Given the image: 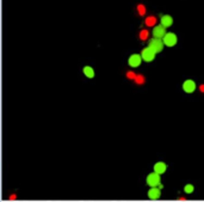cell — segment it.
Returning a JSON list of instances; mask_svg holds the SVG:
<instances>
[{
  "mask_svg": "<svg viewBox=\"0 0 204 202\" xmlns=\"http://www.w3.org/2000/svg\"><path fill=\"white\" fill-rule=\"evenodd\" d=\"M164 46H165L164 41H162L161 38H155V37L152 38L150 41H149V43H148V47L152 48L156 54L162 52V49H164Z\"/></svg>",
  "mask_w": 204,
  "mask_h": 202,
  "instance_id": "obj_1",
  "label": "cell"
},
{
  "mask_svg": "<svg viewBox=\"0 0 204 202\" xmlns=\"http://www.w3.org/2000/svg\"><path fill=\"white\" fill-rule=\"evenodd\" d=\"M162 41H164L165 46H167V47H174L178 42V37L173 32H167L164 36V38H162Z\"/></svg>",
  "mask_w": 204,
  "mask_h": 202,
  "instance_id": "obj_2",
  "label": "cell"
},
{
  "mask_svg": "<svg viewBox=\"0 0 204 202\" xmlns=\"http://www.w3.org/2000/svg\"><path fill=\"white\" fill-rule=\"evenodd\" d=\"M155 55H156V53H155L152 48H149V47H146V48L142 50V53H141L142 60H143V61H146V62H150V61H153V60L155 59Z\"/></svg>",
  "mask_w": 204,
  "mask_h": 202,
  "instance_id": "obj_3",
  "label": "cell"
},
{
  "mask_svg": "<svg viewBox=\"0 0 204 202\" xmlns=\"http://www.w3.org/2000/svg\"><path fill=\"white\" fill-rule=\"evenodd\" d=\"M147 184L149 187H158L160 184V175L158 172H152L147 176Z\"/></svg>",
  "mask_w": 204,
  "mask_h": 202,
  "instance_id": "obj_4",
  "label": "cell"
},
{
  "mask_svg": "<svg viewBox=\"0 0 204 202\" xmlns=\"http://www.w3.org/2000/svg\"><path fill=\"white\" fill-rule=\"evenodd\" d=\"M167 34V31H166V28L164 26V25H155L154 28H153V37H155V38H164V36Z\"/></svg>",
  "mask_w": 204,
  "mask_h": 202,
  "instance_id": "obj_5",
  "label": "cell"
},
{
  "mask_svg": "<svg viewBox=\"0 0 204 202\" xmlns=\"http://www.w3.org/2000/svg\"><path fill=\"white\" fill-rule=\"evenodd\" d=\"M141 62H142V56H141V54H133V55H130V58H129V60H128L129 66L133 67V68L139 67V66L141 65Z\"/></svg>",
  "mask_w": 204,
  "mask_h": 202,
  "instance_id": "obj_6",
  "label": "cell"
},
{
  "mask_svg": "<svg viewBox=\"0 0 204 202\" xmlns=\"http://www.w3.org/2000/svg\"><path fill=\"white\" fill-rule=\"evenodd\" d=\"M183 90L186 93H192L196 90V83L193 82V80H191V79L185 80L184 84H183Z\"/></svg>",
  "mask_w": 204,
  "mask_h": 202,
  "instance_id": "obj_7",
  "label": "cell"
},
{
  "mask_svg": "<svg viewBox=\"0 0 204 202\" xmlns=\"http://www.w3.org/2000/svg\"><path fill=\"white\" fill-rule=\"evenodd\" d=\"M161 196V189L159 187H150L148 191V197L150 200H158Z\"/></svg>",
  "mask_w": 204,
  "mask_h": 202,
  "instance_id": "obj_8",
  "label": "cell"
},
{
  "mask_svg": "<svg viewBox=\"0 0 204 202\" xmlns=\"http://www.w3.org/2000/svg\"><path fill=\"white\" fill-rule=\"evenodd\" d=\"M166 170H167V165H166V163H164V161H158V163L154 165V171L158 172L159 175L165 174Z\"/></svg>",
  "mask_w": 204,
  "mask_h": 202,
  "instance_id": "obj_9",
  "label": "cell"
},
{
  "mask_svg": "<svg viewBox=\"0 0 204 202\" xmlns=\"http://www.w3.org/2000/svg\"><path fill=\"white\" fill-rule=\"evenodd\" d=\"M160 20H161V25H164L165 28H170L173 24V18L168 15H162Z\"/></svg>",
  "mask_w": 204,
  "mask_h": 202,
  "instance_id": "obj_10",
  "label": "cell"
},
{
  "mask_svg": "<svg viewBox=\"0 0 204 202\" xmlns=\"http://www.w3.org/2000/svg\"><path fill=\"white\" fill-rule=\"evenodd\" d=\"M83 72H84V74H85L89 79H92V78L94 77V71H93V68H92L91 66H85L84 69H83Z\"/></svg>",
  "mask_w": 204,
  "mask_h": 202,
  "instance_id": "obj_11",
  "label": "cell"
},
{
  "mask_svg": "<svg viewBox=\"0 0 204 202\" xmlns=\"http://www.w3.org/2000/svg\"><path fill=\"white\" fill-rule=\"evenodd\" d=\"M155 24H156V18L154 16H149L146 18V25L147 26L153 28V26H155Z\"/></svg>",
  "mask_w": 204,
  "mask_h": 202,
  "instance_id": "obj_12",
  "label": "cell"
},
{
  "mask_svg": "<svg viewBox=\"0 0 204 202\" xmlns=\"http://www.w3.org/2000/svg\"><path fill=\"white\" fill-rule=\"evenodd\" d=\"M134 80H135V83H136L137 85L144 84V77H143L142 74H136V78H135Z\"/></svg>",
  "mask_w": 204,
  "mask_h": 202,
  "instance_id": "obj_13",
  "label": "cell"
},
{
  "mask_svg": "<svg viewBox=\"0 0 204 202\" xmlns=\"http://www.w3.org/2000/svg\"><path fill=\"white\" fill-rule=\"evenodd\" d=\"M193 190H195V187H193L192 184H186V185L184 187V191H185L186 194H192Z\"/></svg>",
  "mask_w": 204,
  "mask_h": 202,
  "instance_id": "obj_14",
  "label": "cell"
},
{
  "mask_svg": "<svg viewBox=\"0 0 204 202\" xmlns=\"http://www.w3.org/2000/svg\"><path fill=\"white\" fill-rule=\"evenodd\" d=\"M148 38V31L146 29H143L141 32H140V39L141 41H146V39Z\"/></svg>",
  "mask_w": 204,
  "mask_h": 202,
  "instance_id": "obj_15",
  "label": "cell"
},
{
  "mask_svg": "<svg viewBox=\"0 0 204 202\" xmlns=\"http://www.w3.org/2000/svg\"><path fill=\"white\" fill-rule=\"evenodd\" d=\"M137 12H139L140 16H144L146 15V7L143 5H139L137 6Z\"/></svg>",
  "mask_w": 204,
  "mask_h": 202,
  "instance_id": "obj_16",
  "label": "cell"
},
{
  "mask_svg": "<svg viewBox=\"0 0 204 202\" xmlns=\"http://www.w3.org/2000/svg\"><path fill=\"white\" fill-rule=\"evenodd\" d=\"M127 78L130 79V80H134L136 78V74L134 72H127Z\"/></svg>",
  "mask_w": 204,
  "mask_h": 202,
  "instance_id": "obj_17",
  "label": "cell"
},
{
  "mask_svg": "<svg viewBox=\"0 0 204 202\" xmlns=\"http://www.w3.org/2000/svg\"><path fill=\"white\" fill-rule=\"evenodd\" d=\"M199 89H200V91H202V92H204V85H200V88H199Z\"/></svg>",
  "mask_w": 204,
  "mask_h": 202,
  "instance_id": "obj_18",
  "label": "cell"
},
{
  "mask_svg": "<svg viewBox=\"0 0 204 202\" xmlns=\"http://www.w3.org/2000/svg\"><path fill=\"white\" fill-rule=\"evenodd\" d=\"M158 187H159V188H160V189H161V190H162V189H164V185H162V184H161V183H160V184H159V185H158Z\"/></svg>",
  "mask_w": 204,
  "mask_h": 202,
  "instance_id": "obj_19",
  "label": "cell"
}]
</instances>
